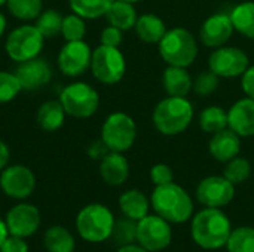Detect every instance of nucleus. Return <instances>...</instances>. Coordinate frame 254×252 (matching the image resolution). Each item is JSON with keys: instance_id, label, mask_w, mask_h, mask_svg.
Returning <instances> with one entry per match:
<instances>
[{"instance_id": "nucleus-1", "label": "nucleus", "mask_w": 254, "mask_h": 252, "mask_svg": "<svg viewBox=\"0 0 254 252\" xmlns=\"http://www.w3.org/2000/svg\"><path fill=\"white\" fill-rule=\"evenodd\" d=\"M232 224L220 208H204L192 217L190 235L193 242L207 251L226 247Z\"/></svg>"}, {"instance_id": "nucleus-2", "label": "nucleus", "mask_w": 254, "mask_h": 252, "mask_svg": "<svg viewBox=\"0 0 254 252\" xmlns=\"http://www.w3.org/2000/svg\"><path fill=\"white\" fill-rule=\"evenodd\" d=\"M150 205L153 211L170 224L186 223L193 215V201L190 195L174 181L156 186L150 196Z\"/></svg>"}, {"instance_id": "nucleus-3", "label": "nucleus", "mask_w": 254, "mask_h": 252, "mask_svg": "<svg viewBox=\"0 0 254 252\" xmlns=\"http://www.w3.org/2000/svg\"><path fill=\"white\" fill-rule=\"evenodd\" d=\"M193 105L186 97H167L153 108L152 122L158 132L174 137L185 132L193 120Z\"/></svg>"}, {"instance_id": "nucleus-4", "label": "nucleus", "mask_w": 254, "mask_h": 252, "mask_svg": "<svg viewBox=\"0 0 254 252\" xmlns=\"http://www.w3.org/2000/svg\"><path fill=\"white\" fill-rule=\"evenodd\" d=\"M159 55L168 65L185 67L192 65L198 56V43L195 36L182 27L167 30L165 36L161 39Z\"/></svg>"}, {"instance_id": "nucleus-5", "label": "nucleus", "mask_w": 254, "mask_h": 252, "mask_svg": "<svg viewBox=\"0 0 254 252\" xmlns=\"http://www.w3.org/2000/svg\"><path fill=\"white\" fill-rule=\"evenodd\" d=\"M115 217L112 211L101 203L86 205L76 218V229L82 239L86 242L98 244L112 236Z\"/></svg>"}, {"instance_id": "nucleus-6", "label": "nucleus", "mask_w": 254, "mask_h": 252, "mask_svg": "<svg viewBox=\"0 0 254 252\" xmlns=\"http://www.w3.org/2000/svg\"><path fill=\"white\" fill-rule=\"evenodd\" d=\"M45 37L37 30L36 25H19L13 28L4 42L6 55L15 62H24L33 58H37L43 49Z\"/></svg>"}, {"instance_id": "nucleus-7", "label": "nucleus", "mask_w": 254, "mask_h": 252, "mask_svg": "<svg viewBox=\"0 0 254 252\" xmlns=\"http://www.w3.org/2000/svg\"><path fill=\"white\" fill-rule=\"evenodd\" d=\"M60 102L68 116L76 119H88L97 113L100 107V95L91 85L85 82H74L61 91Z\"/></svg>"}, {"instance_id": "nucleus-8", "label": "nucleus", "mask_w": 254, "mask_h": 252, "mask_svg": "<svg viewBox=\"0 0 254 252\" xmlns=\"http://www.w3.org/2000/svg\"><path fill=\"white\" fill-rule=\"evenodd\" d=\"M101 140L110 151H128L137 140V125L134 119L122 111L109 114L101 126Z\"/></svg>"}, {"instance_id": "nucleus-9", "label": "nucleus", "mask_w": 254, "mask_h": 252, "mask_svg": "<svg viewBox=\"0 0 254 252\" xmlns=\"http://www.w3.org/2000/svg\"><path fill=\"white\" fill-rule=\"evenodd\" d=\"M91 71L100 83L116 85L125 76L127 59L119 48L100 45L92 50Z\"/></svg>"}, {"instance_id": "nucleus-10", "label": "nucleus", "mask_w": 254, "mask_h": 252, "mask_svg": "<svg viewBox=\"0 0 254 252\" xmlns=\"http://www.w3.org/2000/svg\"><path fill=\"white\" fill-rule=\"evenodd\" d=\"M173 241V230L167 220L155 215H146L137 221V244L149 252H159Z\"/></svg>"}, {"instance_id": "nucleus-11", "label": "nucleus", "mask_w": 254, "mask_h": 252, "mask_svg": "<svg viewBox=\"0 0 254 252\" xmlns=\"http://www.w3.org/2000/svg\"><path fill=\"white\" fill-rule=\"evenodd\" d=\"M250 67L247 53L237 46L216 48L208 58V68L222 79L240 77Z\"/></svg>"}, {"instance_id": "nucleus-12", "label": "nucleus", "mask_w": 254, "mask_h": 252, "mask_svg": "<svg viewBox=\"0 0 254 252\" xmlns=\"http://www.w3.org/2000/svg\"><path fill=\"white\" fill-rule=\"evenodd\" d=\"M92 49L85 40L67 42L58 53V68L67 77H79L91 68Z\"/></svg>"}, {"instance_id": "nucleus-13", "label": "nucleus", "mask_w": 254, "mask_h": 252, "mask_svg": "<svg viewBox=\"0 0 254 252\" xmlns=\"http://www.w3.org/2000/svg\"><path fill=\"white\" fill-rule=\"evenodd\" d=\"M0 189L6 196L22 201L33 195L36 189V177L33 171L24 165H10L0 174Z\"/></svg>"}, {"instance_id": "nucleus-14", "label": "nucleus", "mask_w": 254, "mask_h": 252, "mask_svg": "<svg viewBox=\"0 0 254 252\" xmlns=\"http://www.w3.org/2000/svg\"><path fill=\"white\" fill-rule=\"evenodd\" d=\"M235 186L225 177L211 175L196 187V199L205 208H223L234 201Z\"/></svg>"}, {"instance_id": "nucleus-15", "label": "nucleus", "mask_w": 254, "mask_h": 252, "mask_svg": "<svg viewBox=\"0 0 254 252\" xmlns=\"http://www.w3.org/2000/svg\"><path fill=\"white\" fill-rule=\"evenodd\" d=\"M4 223L9 235L25 239L37 232L40 226V212L34 205L18 203L6 214Z\"/></svg>"}, {"instance_id": "nucleus-16", "label": "nucleus", "mask_w": 254, "mask_h": 252, "mask_svg": "<svg viewBox=\"0 0 254 252\" xmlns=\"http://www.w3.org/2000/svg\"><path fill=\"white\" fill-rule=\"evenodd\" d=\"M235 28L229 13H214L202 22L199 28V40L204 46L216 49L225 46L231 40Z\"/></svg>"}, {"instance_id": "nucleus-17", "label": "nucleus", "mask_w": 254, "mask_h": 252, "mask_svg": "<svg viewBox=\"0 0 254 252\" xmlns=\"http://www.w3.org/2000/svg\"><path fill=\"white\" fill-rule=\"evenodd\" d=\"M15 76L18 77L22 91H37L51 82L52 68L45 58L37 56L19 62L15 70Z\"/></svg>"}, {"instance_id": "nucleus-18", "label": "nucleus", "mask_w": 254, "mask_h": 252, "mask_svg": "<svg viewBox=\"0 0 254 252\" xmlns=\"http://www.w3.org/2000/svg\"><path fill=\"white\" fill-rule=\"evenodd\" d=\"M228 128L241 138L254 137V100L246 97L231 105L228 110Z\"/></svg>"}, {"instance_id": "nucleus-19", "label": "nucleus", "mask_w": 254, "mask_h": 252, "mask_svg": "<svg viewBox=\"0 0 254 252\" xmlns=\"http://www.w3.org/2000/svg\"><path fill=\"white\" fill-rule=\"evenodd\" d=\"M210 154L222 163L229 162L231 159L237 157L241 151V137L234 132L231 128L219 131L211 135L208 144Z\"/></svg>"}, {"instance_id": "nucleus-20", "label": "nucleus", "mask_w": 254, "mask_h": 252, "mask_svg": "<svg viewBox=\"0 0 254 252\" xmlns=\"http://www.w3.org/2000/svg\"><path fill=\"white\" fill-rule=\"evenodd\" d=\"M100 175L109 186H122L129 177V163L122 153L109 151L100 160Z\"/></svg>"}, {"instance_id": "nucleus-21", "label": "nucleus", "mask_w": 254, "mask_h": 252, "mask_svg": "<svg viewBox=\"0 0 254 252\" xmlns=\"http://www.w3.org/2000/svg\"><path fill=\"white\" fill-rule=\"evenodd\" d=\"M162 85L170 97H188L193 88V79L188 68L168 65L162 74Z\"/></svg>"}, {"instance_id": "nucleus-22", "label": "nucleus", "mask_w": 254, "mask_h": 252, "mask_svg": "<svg viewBox=\"0 0 254 252\" xmlns=\"http://www.w3.org/2000/svg\"><path fill=\"white\" fill-rule=\"evenodd\" d=\"M135 33L138 39L144 43L155 45L159 43L161 39L167 33V27L162 18H159L155 13H143L138 16L135 22Z\"/></svg>"}, {"instance_id": "nucleus-23", "label": "nucleus", "mask_w": 254, "mask_h": 252, "mask_svg": "<svg viewBox=\"0 0 254 252\" xmlns=\"http://www.w3.org/2000/svg\"><path fill=\"white\" fill-rule=\"evenodd\" d=\"M65 110L63 107V104L60 102V100H51L43 102L39 110H37V125L40 126V129L46 131V132H55L58 131L65 120Z\"/></svg>"}, {"instance_id": "nucleus-24", "label": "nucleus", "mask_w": 254, "mask_h": 252, "mask_svg": "<svg viewBox=\"0 0 254 252\" xmlns=\"http://www.w3.org/2000/svg\"><path fill=\"white\" fill-rule=\"evenodd\" d=\"M119 208L125 217L138 221L149 214L150 202L143 192L127 190L119 198Z\"/></svg>"}, {"instance_id": "nucleus-25", "label": "nucleus", "mask_w": 254, "mask_h": 252, "mask_svg": "<svg viewBox=\"0 0 254 252\" xmlns=\"http://www.w3.org/2000/svg\"><path fill=\"white\" fill-rule=\"evenodd\" d=\"M106 18L110 25L118 27L122 31H128L135 27L138 13L132 3L124 1V0H115L112 6L109 7Z\"/></svg>"}, {"instance_id": "nucleus-26", "label": "nucleus", "mask_w": 254, "mask_h": 252, "mask_svg": "<svg viewBox=\"0 0 254 252\" xmlns=\"http://www.w3.org/2000/svg\"><path fill=\"white\" fill-rule=\"evenodd\" d=\"M229 15L234 28L247 39L254 40V1L249 0L237 4Z\"/></svg>"}, {"instance_id": "nucleus-27", "label": "nucleus", "mask_w": 254, "mask_h": 252, "mask_svg": "<svg viewBox=\"0 0 254 252\" xmlns=\"http://www.w3.org/2000/svg\"><path fill=\"white\" fill-rule=\"evenodd\" d=\"M199 128L205 134H216L228 128V111L219 105L205 107L199 113Z\"/></svg>"}, {"instance_id": "nucleus-28", "label": "nucleus", "mask_w": 254, "mask_h": 252, "mask_svg": "<svg viewBox=\"0 0 254 252\" xmlns=\"http://www.w3.org/2000/svg\"><path fill=\"white\" fill-rule=\"evenodd\" d=\"M43 245L48 252H73L74 238L65 227L54 226L45 233Z\"/></svg>"}, {"instance_id": "nucleus-29", "label": "nucleus", "mask_w": 254, "mask_h": 252, "mask_svg": "<svg viewBox=\"0 0 254 252\" xmlns=\"http://www.w3.org/2000/svg\"><path fill=\"white\" fill-rule=\"evenodd\" d=\"M115 0H68L73 13L83 19H98L106 16L109 7Z\"/></svg>"}, {"instance_id": "nucleus-30", "label": "nucleus", "mask_w": 254, "mask_h": 252, "mask_svg": "<svg viewBox=\"0 0 254 252\" xmlns=\"http://www.w3.org/2000/svg\"><path fill=\"white\" fill-rule=\"evenodd\" d=\"M63 19H64V16L61 15L60 10L46 9L37 16L36 27H37V30L42 33V36L45 39H54L58 34H61Z\"/></svg>"}, {"instance_id": "nucleus-31", "label": "nucleus", "mask_w": 254, "mask_h": 252, "mask_svg": "<svg viewBox=\"0 0 254 252\" xmlns=\"http://www.w3.org/2000/svg\"><path fill=\"white\" fill-rule=\"evenodd\" d=\"M9 12L19 21H33L43 12L42 0H7Z\"/></svg>"}, {"instance_id": "nucleus-32", "label": "nucleus", "mask_w": 254, "mask_h": 252, "mask_svg": "<svg viewBox=\"0 0 254 252\" xmlns=\"http://www.w3.org/2000/svg\"><path fill=\"white\" fill-rule=\"evenodd\" d=\"M110 238L119 247H125L137 242V221L125 215L119 220H115V226Z\"/></svg>"}, {"instance_id": "nucleus-33", "label": "nucleus", "mask_w": 254, "mask_h": 252, "mask_svg": "<svg viewBox=\"0 0 254 252\" xmlns=\"http://www.w3.org/2000/svg\"><path fill=\"white\" fill-rule=\"evenodd\" d=\"M228 252H254V227H238L231 232L226 242Z\"/></svg>"}, {"instance_id": "nucleus-34", "label": "nucleus", "mask_w": 254, "mask_h": 252, "mask_svg": "<svg viewBox=\"0 0 254 252\" xmlns=\"http://www.w3.org/2000/svg\"><path fill=\"white\" fill-rule=\"evenodd\" d=\"M252 175V165L246 157H234L229 162H226L223 177L229 180L234 186L246 183Z\"/></svg>"}, {"instance_id": "nucleus-35", "label": "nucleus", "mask_w": 254, "mask_h": 252, "mask_svg": "<svg viewBox=\"0 0 254 252\" xmlns=\"http://www.w3.org/2000/svg\"><path fill=\"white\" fill-rule=\"evenodd\" d=\"M61 34L65 42H76V40H83L86 34V24L85 19L76 13L65 15L63 19V27H61Z\"/></svg>"}, {"instance_id": "nucleus-36", "label": "nucleus", "mask_w": 254, "mask_h": 252, "mask_svg": "<svg viewBox=\"0 0 254 252\" xmlns=\"http://www.w3.org/2000/svg\"><path fill=\"white\" fill-rule=\"evenodd\" d=\"M22 91L21 83L15 73L0 71V104L10 102Z\"/></svg>"}, {"instance_id": "nucleus-37", "label": "nucleus", "mask_w": 254, "mask_h": 252, "mask_svg": "<svg viewBox=\"0 0 254 252\" xmlns=\"http://www.w3.org/2000/svg\"><path fill=\"white\" fill-rule=\"evenodd\" d=\"M219 80L220 77L216 76L210 68L207 71H201L196 79L193 80V88L192 91L199 95V97H208L211 94H214L219 88Z\"/></svg>"}, {"instance_id": "nucleus-38", "label": "nucleus", "mask_w": 254, "mask_h": 252, "mask_svg": "<svg viewBox=\"0 0 254 252\" xmlns=\"http://www.w3.org/2000/svg\"><path fill=\"white\" fill-rule=\"evenodd\" d=\"M173 178H174V172L171 166L165 163H156L150 169V180L155 186H164L173 183Z\"/></svg>"}, {"instance_id": "nucleus-39", "label": "nucleus", "mask_w": 254, "mask_h": 252, "mask_svg": "<svg viewBox=\"0 0 254 252\" xmlns=\"http://www.w3.org/2000/svg\"><path fill=\"white\" fill-rule=\"evenodd\" d=\"M122 33H124V31L119 30L118 27L109 25V27L103 28L101 36H100V42H101V45H104V46L119 48L121 43H122V40H124Z\"/></svg>"}, {"instance_id": "nucleus-40", "label": "nucleus", "mask_w": 254, "mask_h": 252, "mask_svg": "<svg viewBox=\"0 0 254 252\" xmlns=\"http://www.w3.org/2000/svg\"><path fill=\"white\" fill-rule=\"evenodd\" d=\"M0 252H28V245L25 244L24 238L9 235L0 247Z\"/></svg>"}, {"instance_id": "nucleus-41", "label": "nucleus", "mask_w": 254, "mask_h": 252, "mask_svg": "<svg viewBox=\"0 0 254 252\" xmlns=\"http://www.w3.org/2000/svg\"><path fill=\"white\" fill-rule=\"evenodd\" d=\"M241 88L246 97L254 100V65H250L241 76Z\"/></svg>"}, {"instance_id": "nucleus-42", "label": "nucleus", "mask_w": 254, "mask_h": 252, "mask_svg": "<svg viewBox=\"0 0 254 252\" xmlns=\"http://www.w3.org/2000/svg\"><path fill=\"white\" fill-rule=\"evenodd\" d=\"M109 147L104 144V141L100 138L94 143H91V146L88 147V156L94 160H101L107 153H109Z\"/></svg>"}, {"instance_id": "nucleus-43", "label": "nucleus", "mask_w": 254, "mask_h": 252, "mask_svg": "<svg viewBox=\"0 0 254 252\" xmlns=\"http://www.w3.org/2000/svg\"><path fill=\"white\" fill-rule=\"evenodd\" d=\"M9 159H10V150L6 143L0 141V171H3L7 166Z\"/></svg>"}, {"instance_id": "nucleus-44", "label": "nucleus", "mask_w": 254, "mask_h": 252, "mask_svg": "<svg viewBox=\"0 0 254 252\" xmlns=\"http://www.w3.org/2000/svg\"><path fill=\"white\" fill-rule=\"evenodd\" d=\"M118 252H149L147 250H144L143 247H140V245H134V244H131V245H125V247H119V250Z\"/></svg>"}, {"instance_id": "nucleus-45", "label": "nucleus", "mask_w": 254, "mask_h": 252, "mask_svg": "<svg viewBox=\"0 0 254 252\" xmlns=\"http://www.w3.org/2000/svg\"><path fill=\"white\" fill-rule=\"evenodd\" d=\"M9 236V230H7V226L6 223L0 218V247L3 245V242L6 241V238Z\"/></svg>"}, {"instance_id": "nucleus-46", "label": "nucleus", "mask_w": 254, "mask_h": 252, "mask_svg": "<svg viewBox=\"0 0 254 252\" xmlns=\"http://www.w3.org/2000/svg\"><path fill=\"white\" fill-rule=\"evenodd\" d=\"M6 25H7V21H6V16L0 12V37L4 34L6 31Z\"/></svg>"}, {"instance_id": "nucleus-47", "label": "nucleus", "mask_w": 254, "mask_h": 252, "mask_svg": "<svg viewBox=\"0 0 254 252\" xmlns=\"http://www.w3.org/2000/svg\"><path fill=\"white\" fill-rule=\"evenodd\" d=\"M124 1H128V3H132V4H135V3H138V1H141V0H124Z\"/></svg>"}, {"instance_id": "nucleus-48", "label": "nucleus", "mask_w": 254, "mask_h": 252, "mask_svg": "<svg viewBox=\"0 0 254 252\" xmlns=\"http://www.w3.org/2000/svg\"><path fill=\"white\" fill-rule=\"evenodd\" d=\"M6 1H7V0H0V7H1V6H4V4H6Z\"/></svg>"}]
</instances>
